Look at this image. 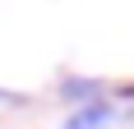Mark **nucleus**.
<instances>
[{
  "label": "nucleus",
  "mask_w": 134,
  "mask_h": 129,
  "mask_svg": "<svg viewBox=\"0 0 134 129\" xmlns=\"http://www.w3.org/2000/svg\"><path fill=\"white\" fill-rule=\"evenodd\" d=\"M111 120H116L111 102H88V106H74L65 115V129H107Z\"/></svg>",
  "instance_id": "obj_1"
},
{
  "label": "nucleus",
  "mask_w": 134,
  "mask_h": 129,
  "mask_svg": "<svg viewBox=\"0 0 134 129\" xmlns=\"http://www.w3.org/2000/svg\"><path fill=\"white\" fill-rule=\"evenodd\" d=\"M97 92H102V83H97V78H79V74H65V78H60V97H65V102H74V106L97 102Z\"/></svg>",
  "instance_id": "obj_2"
},
{
  "label": "nucleus",
  "mask_w": 134,
  "mask_h": 129,
  "mask_svg": "<svg viewBox=\"0 0 134 129\" xmlns=\"http://www.w3.org/2000/svg\"><path fill=\"white\" fill-rule=\"evenodd\" d=\"M5 97H14V92H5V88H0V102H5Z\"/></svg>",
  "instance_id": "obj_3"
}]
</instances>
